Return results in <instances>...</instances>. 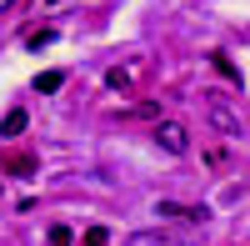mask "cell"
<instances>
[{"label":"cell","instance_id":"obj_11","mask_svg":"<svg viewBox=\"0 0 250 246\" xmlns=\"http://www.w3.org/2000/svg\"><path fill=\"white\" fill-rule=\"evenodd\" d=\"M60 86H65V75H60V71H45V75L35 80V91H45V96H50V91H60Z\"/></svg>","mask_w":250,"mask_h":246},{"label":"cell","instance_id":"obj_8","mask_svg":"<svg viewBox=\"0 0 250 246\" xmlns=\"http://www.w3.org/2000/svg\"><path fill=\"white\" fill-rule=\"evenodd\" d=\"M130 246H185V241H180V236H155V231H140Z\"/></svg>","mask_w":250,"mask_h":246},{"label":"cell","instance_id":"obj_6","mask_svg":"<svg viewBox=\"0 0 250 246\" xmlns=\"http://www.w3.org/2000/svg\"><path fill=\"white\" fill-rule=\"evenodd\" d=\"M120 121H160L155 100H135V106H120Z\"/></svg>","mask_w":250,"mask_h":246},{"label":"cell","instance_id":"obj_4","mask_svg":"<svg viewBox=\"0 0 250 246\" xmlns=\"http://www.w3.org/2000/svg\"><path fill=\"white\" fill-rule=\"evenodd\" d=\"M155 216H165V221H195V226L210 221V211H205V206H180V201H160Z\"/></svg>","mask_w":250,"mask_h":246},{"label":"cell","instance_id":"obj_13","mask_svg":"<svg viewBox=\"0 0 250 246\" xmlns=\"http://www.w3.org/2000/svg\"><path fill=\"white\" fill-rule=\"evenodd\" d=\"M205 166H210V171H225V146H205Z\"/></svg>","mask_w":250,"mask_h":246},{"label":"cell","instance_id":"obj_1","mask_svg":"<svg viewBox=\"0 0 250 246\" xmlns=\"http://www.w3.org/2000/svg\"><path fill=\"white\" fill-rule=\"evenodd\" d=\"M205 116H210V126L220 131V141H230V146L245 136V126H240V106H235L230 96H220V91H205Z\"/></svg>","mask_w":250,"mask_h":246},{"label":"cell","instance_id":"obj_12","mask_svg":"<svg viewBox=\"0 0 250 246\" xmlns=\"http://www.w3.org/2000/svg\"><path fill=\"white\" fill-rule=\"evenodd\" d=\"M50 40H55V30H50V25H40V30H30V35H25V46H30V50H40V46H50Z\"/></svg>","mask_w":250,"mask_h":246},{"label":"cell","instance_id":"obj_10","mask_svg":"<svg viewBox=\"0 0 250 246\" xmlns=\"http://www.w3.org/2000/svg\"><path fill=\"white\" fill-rule=\"evenodd\" d=\"M45 246H75V231L70 226H50L45 231Z\"/></svg>","mask_w":250,"mask_h":246},{"label":"cell","instance_id":"obj_7","mask_svg":"<svg viewBox=\"0 0 250 246\" xmlns=\"http://www.w3.org/2000/svg\"><path fill=\"white\" fill-rule=\"evenodd\" d=\"M25 111H5V121H0V136H20V131H25Z\"/></svg>","mask_w":250,"mask_h":246},{"label":"cell","instance_id":"obj_3","mask_svg":"<svg viewBox=\"0 0 250 246\" xmlns=\"http://www.w3.org/2000/svg\"><path fill=\"white\" fill-rule=\"evenodd\" d=\"M150 136L160 141V151H170V156H185V151H190V131H185L180 121H165V116H160Z\"/></svg>","mask_w":250,"mask_h":246},{"label":"cell","instance_id":"obj_9","mask_svg":"<svg viewBox=\"0 0 250 246\" xmlns=\"http://www.w3.org/2000/svg\"><path fill=\"white\" fill-rule=\"evenodd\" d=\"M80 246H110V231L105 226H85L80 231Z\"/></svg>","mask_w":250,"mask_h":246},{"label":"cell","instance_id":"obj_2","mask_svg":"<svg viewBox=\"0 0 250 246\" xmlns=\"http://www.w3.org/2000/svg\"><path fill=\"white\" fill-rule=\"evenodd\" d=\"M145 75H150V60H145V55H130V60H120V66H110V71H105V86H110V91H120V96H130Z\"/></svg>","mask_w":250,"mask_h":246},{"label":"cell","instance_id":"obj_5","mask_svg":"<svg viewBox=\"0 0 250 246\" xmlns=\"http://www.w3.org/2000/svg\"><path fill=\"white\" fill-rule=\"evenodd\" d=\"M0 171H5V176H35V156L30 151H5Z\"/></svg>","mask_w":250,"mask_h":246}]
</instances>
